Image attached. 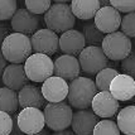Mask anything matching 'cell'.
I'll use <instances>...</instances> for the list:
<instances>
[{
    "instance_id": "24",
    "label": "cell",
    "mask_w": 135,
    "mask_h": 135,
    "mask_svg": "<svg viewBox=\"0 0 135 135\" xmlns=\"http://www.w3.org/2000/svg\"><path fill=\"white\" fill-rule=\"evenodd\" d=\"M82 33L85 37V41H86V44H88V46H91V44L99 46L102 43V39L105 37L104 33L95 25L94 22H88L85 24Z\"/></svg>"
},
{
    "instance_id": "23",
    "label": "cell",
    "mask_w": 135,
    "mask_h": 135,
    "mask_svg": "<svg viewBox=\"0 0 135 135\" xmlns=\"http://www.w3.org/2000/svg\"><path fill=\"white\" fill-rule=\"evenodd\" d=\"M118 73H119L118 71L115 68H111V67H105L101 71H99L96 73V80H95L97 90L99 91H109L112 78L116 76Z\"/></svg>"
},
{
    "instance_id": "3",
    "label": "cell",
    "mask_w": 135,
    "mask_h": 135,
    "mask_svg": "<svg viewBox=\"0 0 135 135\" xmlns=\"http://www.w3.org/2000/svg\"><path fill=\"white\" fill-rule=\"evenodd\" d=\"M76 22V17L73 15L71 5L66 3H56L49 6L44 13V23L48 29L56 33H63L71 29Z\"/></svg>"
},
{
    "instance_id": "14",
    "label": "cell",
    "mask_w": 135,
    "mask_h": 135,
    "mask_svg": "<svg viewBox=\"0 0 135 135\" xmlns=\"http://www.w3.org/2000/svg\"><path fill=\"white\" fill-rule=\"evenodd\" d=\"M109 91L119 101H129L135 96V78L126 73H118L112 78Z\"/></svg>"
},
{
    "instance_id": "29",
    "label": "cell",
    "mask_w": 135,
    "mask_h": 135,
    "mask_svg": "<svg viewBox=\"0 0 135 135\" xmlns=\"http://www.w3.org/2000/svg\"><path fill=\"white\" fill-rule=\"evenodd\" d=\"M13 118L9 112L0 110V135H9L13 131Z\"/></svg>"
},
{
    "instance_id": "1",
    "label": "cell",
    "mask_w": 135,
    "mask_h": 135,
    "mask_svg": "<svg viewBox=\"0 0 135 135\" xmlns=\"http://www.w3.org/2000/svg\"><path fill=\"white\" fill-rule=\"evenodd\" d=\"M0 51L5 59L10 63H24L32 54V43L27 34L14 32L9 33L3 42Z\"/></svg>"
},
{
    "instance_id": "16",
    "label": "cell",
    "mask_w": 135,
    "mask_h": 135,
    "mask_svg": "<svg viewBox=\"0 0 135 135\" xmlns=\"http://www.w3.org/2000/svg\"><path fill=\"white\" fill-rule=\"evenodd\" d=\"M97 115L87 109H77L72 115L71 126L73 133L78 135H90L94 133V128L97 123Z\"/></svg>"
},
{
    "instance_id": "32",
    "label": "cell",
    "mask_w": 135,
    "mask_h": 135,
    "mask_svg": "<svg viewBox=\"0 0 135 135\" xmlns=\"http://www.w3.org/2000/svg\"><path fill=\"white\" fill-rule=\"evenodd\" d=\"M8 34H9V27L6 24L0 23V47H1V44Z\"/></svg>"
},
{
    "instance_id": "35",
    "label": "cell",
    "mask_w": 135,
    "mask_h": 135,
    "mask_svg": "<svg viewBox=\"0 0 135 135\" xmlns=\"http://www.w3.org/2000/svg\"><path fill=\"white\" fill-rule=\"evenodd\" d=\"M53 1H56V3H67L70 0H53Z\"/></svg>"
},
{
    "instance_id": "27",
    "label": "cell",
    "mask_w": 135,
    "mask_h": 135,
    "mask_svg": "<svg viewBox=\"0 0 135 135\" xmlns=\"http://www.w3.org/2000/svg\"><path fill=\"white\" fill-rule=\"evenodd\" d=\"M120 28L129 38H135V12L126 13V15L121 18Z\"/></svg>"
},
{
    "instance_id": "6",
    "label": "cell",
    "mask_w": 135,
    "mask_h": 135,
    "mask_svg": "<svg viewBox=\"0 0 135 135\" xmlns=\"http://www.w3.org/2000/svg\"><path fill=\"white\" fill-rule=\"evenodd\" d=\"M27 77L33 82H43L53 75L54 65L51 56L35 52L30 54L24 62Z\"/></svg>"
},
{
    "instance_id": "25",
    "label": "cell",
    "mask_w": 135,
    "mask_h": 135,
    "mask_svg": "<svg viewBox=\"0 0 135 135\" xmlns=\"http://www.w3.org/2000/svg\"><path fill=\"white\" fill-rule=\"evenodd\" d=\"M92 134H95V135H101V134L119 135L120 134V129H119V126H118V123L112 121L110 119H105V120H101V121L96 123Z\"/></svg>"
},
{
    "instance_id": "10",
    "label": "cell",
    "mask_w": 135,
    "mask_h": 135,
    "mask_svg": "<svg viewBox=\"0 0 135 135\" xmlns=\"http://www.w3.org/2000/svg\"><path fill=\"white\" fill-rule=\"evenodd\" d=\"M10 25L14 32L29 35L39 29L41 18L38 17V14L29 12L27 8H20V9H17V12L12 17Z\"/></svg>"
},
{
    "instance_id": "19",
    "label": "cell",
    "mask_w": 135,
    "mask_h": 135,
    "mask_svg": "<svg viewBox=\"0 0 135 135\" xmlns=\"http://www.w3.org/2000/svg\"><path fill=\"white\" fill-rule=\"evenodd\" d=\"M18 101L20 107H38L41 109L46 104V99L42 90L34 85H24L18 91Z\"/></svg>"
},
{
    "instance_id": "15",
    "label": "cell",
    "mask_w": 135,
    "mask_h": 135,
    "mask_svg": "<svg viewBox=\"0 0 135 135\" xmlns=\"http://www.w3.org/2000/svg\"><path fill=\"white\" fill-rule=\"evenodd\" d=\"M54 70L53 73L56 76H59L65 78L66 81H72L73 78L80 76L81 73V66L78 62V58H76L72 54H62L53 62Z\"/></svg>"
},
{
    "instance_id": "5",
    "label": "cell",
    "mask_w": 135,
    "mask_h": 135,
    "mask_svg": "<svg viewBox=\"0 0 135 135\" xmlns=\"http://www.w3.org/2000/svg\"><path fill=\"white\" fill-rule=\"evenodd\" d=\"M101 48L105 56L111 61H121L125 58L133 49L131 41L128 35L123 32H111L107 33L102 39Z\"/></svg>"
},
{
    "instance_id": "8",
    "label": "cell",
    "mask_w": 135,
    "mask_h": 135,
    "mask_svg": "<svg viewBox=\"0 0 135 135\" xmlns=\"http://www.w3.org/2000/svg\"><path fill=\"white\" fill-rule=\"evenodd\" d=\"M17 124L24 134H39L46 125L44 114L38 107H23V110L17 115Z\"/></svg>"
},
{
    "instance_id": "13",
    "label": "cell",
    "mask_w": 135,
    "mask_h": 135,
    "mask_svg": "<svg viewBox=\"0 0 135 135\" xmlns=\"http://www.w3.org/2000/svg\"><path fill=\"white\" fill-rule=\"evenodd\" d=\"M42 94L48 102H59L67 99L68 95V83L65 78L59 76H51L42 85Z\"/></svg>"
},
{
    "instance_id": "7",
    "label": "cell",
    "mask_w": 135,
    "mask_h": 135,
    "mask_svg": "<svg viewBox=\"0 0 135 135\" xmlns=\"http://www.w3.org/2000/svg\"><path fill=\"white\" fill-rule=\"evenodd\" d=\"M78 62L81 70L87 75H96L99 71L107 67L109 58L105 56L102 48L91 44L85 47L78 54Z\"/></svg>"
},
{
    "instance_id": "22",
    "label": "cell",
    "mask_w": 135,
    "mask_h": 135,
    "mask_svg": "<svg viewBox=\"0 0 135 135\" xmlns=\"http://www.w3.org/2000/svg\"><path fill=\"white\" fill-rule=\"evenodd\" d=\"M19 107L18 101V94L15 90H12L9 87H0V110L1 111L14 114L17 112Z\"/></svg>"
},
{
    "instance_id": "26",
    "label": "cell",
    "mask_w": 135,
    "mask_h": 135,
    "mask_svg": "<svg viewBox=\"0 0 135 135\" xmlns=\"http://www.w3.org/2000/svg\"><path fill=\"white\" fill-rule=\"evenodd\" d=\"M18 9L17 0H0V22L12 19Z\"/></svg>"
},
{
    "instance_id": "11",
    "label": "cell",
    "mask_w": 135,
    "mask_h": 135,
    "mask_svg": "<svg viewBox=\"0 0 135 135\" xmlns=\"http://www.w3.org/2000/svg\"><path fill=\"white\" fill-rule=\"evenodd\" d=\"M119 102L120 101L116 100L110 91H97V94L92 99L91 109L99 118L109 119L119 111Z\"/></svg>"
},
{
    "instance_id": "4",
    "label": "cell",
    "mask_w": 135,
    "mask_h": 135,
    "mask_svg": "<svg viewBox=\"0 0 135 135\" xmlns=\"http://www.w3.org/2000/svg\"><path fill=\"white\" fill-rule=\"evenodd\" d=\"M44 120L46 125L53 131L68 129L72 121V106L65 101L59 102H48L44 107Z\"/></svg>"
},
{
    "instance_id": "17",
    "label": "cell",
    "mask_w": 135,
    "mask_h": 135,
    "mask_svg": "<svg viewBox=\"0 0 135 135\" xmlns=\"http://www.w3.org/2000/svg\"><path fill=\"white\" fill-rule=\"evenodd\" d=\"M86 47V41L83 33L76 29H68L63 32L59 37V48L66 54L78 56L81 51Z\"/></svg>"
},
{
    "instance_id": "18",
    "label": "cell",
    "mask_w": 135,
    "mask_h": 135,
    "mask_svg": "<svg viewBox=\"0 0 135 135\" xmlns=\"http://www.w3.org/2000/svg\"><path fill=\"white\" fill-rule=\"evenodd\" d=\"M1 77H3V83L6 87L15 91H19L29 81L22 63H10L9 66H6Z\"/></svg>"
},
{
    "instance_id": "34",
    "label": "cell",
    "mask_w": 135,
    "mask_h": 135,
    "mask_svg": "<svg viewBox=\"0 0 135 135\" xmlns=\"http://www.w3.org/2000/svg\"><path fill=\"white\" fill-rule=\"evenodd\" d=\"M99 3H100V6H109V5H111L110 0H99Z\"/></svg>"
},
{
    "instance_id": "12",
    "label": "cell",
    "mask_w": 135,
    "mask_h": 135,
    "mask_svg": "<svg viewBox=\"0 0 135 135\" xmlns=\"http://www.w3.org/2000/svg\"><path fill=\"white\" fill-rule=\"evenodd\" d=\"M94 23L104 34H107V33L115 32L120 28L121 14L112 5L101 6L97 10V13L95 14Z\"/></svg>"
},
{
    "instance_id": "31",
    "label": "cell",
    "mask_w": 135,
    "mask_h": 135,
    "mask_svg": "<svg viewBox=\"0 0 135 135\" xmlns=\"http://www.w3.org/2000/svg\"><path fill=\"white\" fill-rule=\"evenodd\" d=\"M110 3L120 13L135 12V0H110Z\"/></svg>"
},
{
    "instance_id": "9",
    "label": "cell",
    "mask_w": 135,
    "mask_h": 135,
    "mask_svg": "<svg viewBox=\"0 0 135 135\" xmlns=\"http://www.w3.org/2000/svg\"><path fill=\"white\" fill-rule=\"evenodd\" d=\"M30 43L34 52L52 56L59 48V37L56 32L48 29H38L30 37Z\"/></svg>"
},
{
    "instance_id": "20",
    "label": "cell",
    "mask_w": 135,
    "mask_h": 135,
    "mask_svg": "<svg viewBox=\"0 0 135 135\" xmlns=\"http://www.w3.org/2000/svg\"><path fill=\"white\" fill-rule=\"evenodd\" d=\"M99 0H72L71 9L76 18L80 20H91L100 9Z\"/></svg>"
},
{
    "instance_id": "21",
    "label": "cell",
    "mask_w": 135,
    "mask_h": 135,
    "mask_svg": "<svg viewBox=\"0 0 135 135\" xmlns=\"http://www.w3.org/2000/svg\"><path fill=\"white\" fill-rule=\"evenodd\" d=\"M116 123L120 129V133L135 135V105L123 107L118 112Z\"/></svg>"
},
{
    "instance_id": "33",
    "label": "cell",
    "mask_w": 135,
    "mask_h": 135,
    "mask_svg": "<svg viewBox=\"0 0 135 135\" xmlns=\"http://www.w3.org/2000/svg\"><path fill=\"white\" fill-rule=\"evenodd\" d=\"M6 61L5 57L3 56V53H1V51H0V76L3 75V72H4V70H5V67H6Z\"/></svg>"
},
{
    "instance_id": "30",
    "label": "cell",
    "mask_w": 135,
    "mask_h": 135,
    "mask_svg": "<svg viewBox=\"0 0 135 135\" xmlns=\"http://www.w3.org/2000/svg\"><path fill=\"white\" fill-rule=\"evenodd\" d=\"M121 70L135 78V49H131V52L121 59Z\"/></svg>"
},
{
    "instance_id": "2",
    "label": "cell",
    "mask_w": 135,
    "mask_h": 135,
    "mask_svg": "<svg viewBox=\"0 0 135 135\" xmlns=\"http://www.w3.org/2000/svg\"><path fill=\"white\" fill-rule=\"evenodd\" d=\"M97 87L95 81L88 77L77 76L68 85L67 100L72 107L76 109H87L91 106L94 96L97 94Z\"/></svg>"
},
{
    "instance_id": "28",
    "label": "cell",
    "mask_w": 135,
    "mask_h": 135,
    "mask_svg": "<svg viewBox=\"0 0 135 135\" xmlns=\"http://www.w3.org/2000/svg\"><path fill=\"white\" fill-rule=\"evenodd\" d=\"M52 0H24L25 6L29 12L34 13V14H44L49 9V6Z\"/></svg>"
}]
</instances>
